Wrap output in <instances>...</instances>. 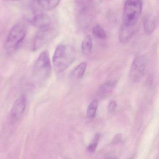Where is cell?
I'll return each instance as SVG.
<instances>
[{"mask_svg": "<svg viewBox=\"0 0 159 159\" xmlns=\"http://www.w3.org/2000/svg\"><path fill=\"white\" fill-rule=\"evenodd\" d=\"M76 51L72 45L61 44L56 49L53 57L54 68L57 72L60 73L66 70L74 62Z\"/></svg>", "mask_w": 159, "mask_h": 159, "instance_id": "obj_1", "label": "cell"}, {"mask_svg": "<svg viewBox=\"0 0 159 159\" xmlns=\"http://www.w3.org/2000/svg\"><path fill=\"white\" fill-rule=\"evenodd\" d=\"M26 35L25 28L17 24L12 27L6 38L4 48L8 53H12L19 48Z\"/></svg>", "mask_w": 159, "mask_h": 159, "instance_id": "obj_2", "label": "cell"}, {"mask_svg": "<svg viewBox=\"0 0 159 159\" xmlns=\"http://www.w3.org/2000/svg\"><path fill=\"white\" fill-rule=\"evenodd\" d=\"M142 0H126L124 7L123 24L136 26L142 10Z\"/></svg>", "mask_w": 159, "mask_h": 159, "instance_id": "obj_3", "label": "cell"}, {"mask_svg": "<svg viewBox=\"0 0 159 159\" xmlns=\"http://www.w3.org/2000/svg\"><path fill=\"white\" fill-rule=\"evenodd\" d=\"M51 72L52 65L49 53L44 51L40 54L34 64L33 74L35 78L43 81L47 80L50 77Z\"/></svg>", "mask_w": 159, "mask_h": 159, "instance_id": "obj_4", "label": "cell"}, {"mask_svg": "<svg viewBox=\"0 0 159 159\" xmlns=\"http://www.w3.org/2000/svg\"><path fill=\"white\" fill-rule=\"evenodd\" d=\"M147 62V58L144 55L138 56L134 59L128 75L130 82L135 83L141 80L145 72Z\"/></svg>", "mask_w": 159, "mask_h": 159, "instance_id": "obj_5", "label": "cell"}, {"mask_svg": "<svg viewBox=\"0 0 159 159\" xmlns=\"http://www.w3.org/2000/svg\"><path fill=\"white\" fill-rule=\"evenodd\" d=\"M54 34V30L51 26L39 29V30L34 39L33 50L37 51L40 49L52 39Z\"/></svg>", "mask_w": 159, "mask_h": 159, "instance_id": "obj_6", "label": "cell"}, {"mask_svg": "<svg viewBox=\"0 0 159 159\" xmlns=\"http://www.w3.org/2000/svg\"><path fill=\"white\" fill-rule=\"evenodd\" d=\"M27 99L25 96H21L15 102L11 110V118L17 121L22 117L26 107Z\"/></svg>", "mask_w": 159, "mask_h": 159, "instance_id": "obj_7", "label": "cell"}, {"mask_svg": "<svg viewBox=\"0 0 159 159\" xmlns=\"http://www.w3.org/2000/svg\"><path fill=\"white\" fill-rule=\"evenodd\" d=\"M91 7L81 3L79 5V23L81 26L86 27L92 21L93 17V11Z\"/></svg>", "mask_w": 159, "mask_h": 159, "instance_id": "obj_8", "label": "cell"}, {"mask_svg": "<svg viewBox=\"0 0 159 159\" xmlns=\"http://www.w3.org/2000/svg\"><path fill=\"white\" fill-rule=\"evenodd\" d=\"M31 23L35 26L41 29L50 26L52 22L48 15L40 11H37L33 15Z\"/></svg>", "mask_w": 159, "mask_h": 159, "instance_id": "obj_9", "label": "cell"}, {"mask_svg": "<svg viewBox=\"0 0 159 159\" xmlns=\"http://www.w3.org/2000/svg\"><path fill=\"white\" fill-rule=\"evenodd\" d=\"M136 26L127 25L122 24L119 34L120 42L123 44L128 43L135 32Z\"/></svg>", "mask_w": 159, "mask_h": 159, "instance_id": "obj_10", "label": "cell"}, {"mask_svg": "<svg viewBox=\"0 0 159 159\" xmlns=\"http://www.w3.org/2000/svg\"><path fill=\"white\" fill-rule=\"evenodd\" d=\"M156 19L155 16L151 15L147 16L143 21V26L146 34H151L156 29Z\"/></svg>", "mask_w": 159, "mask_h": 159, "instance_id": "obj_11", "label": "cell"}, {"mask_svg": "<svg viewBox=\"0 0 159 159\" xmlns=\"http://www.w3.org/2000/svg\"><path fill=\"white\" fill-rule=\"evenodd\" d=\"M115 84V83L111 82L102 84L98 89V95L102 98L108 96L113 91Z\"/></svg>", "mask_w": 159, "mask_h": 159, "instance_id": "obj_12", "label": "cell"}, {"mask_svg": "<svg viewBox=\"0 0 159 159\" xmlns=\"http://www.w3.org/2000/svg\"><path fill=\"white\" fill-rule=\"evenodd\" d=\"M86 67L87 64L85 62H83L79 64L70 73L71 78L76 80L81 79L85 73Z\"/></svg>", "mask_w": 159, "mask_h": 159, "instance_id": "obj_13", "label": "cell"}, {"mask_svg": "<svg viewBox=\"0 0 159 159\" xmlns=\"http://www.w3.org/2000/svg\"><path fill=\"white\" fill-rule=\"evenodd\" d=\"M38 3L40 6L45 11H51L56 8L60 0H38Z\"/></svg>", "mask_w": 159, "mask_h": 159, "instance_id": "obj_14", "label": "cell"}, {"mask_svg": "<svg viewBox=\"0 0 159 159\" xmlns=\"http://www.w3.org/2000/svg\"><path fill=\"white\" fill-rule=\"evenodd\" d=\"M93 47V41L92 38L87 35L84 39L82 43V50L84 54L87 55L91 52Z\"/></svg>", "mask_w": 159, "mask_h": 159, "instance_id": "obj_15", "label": "cell"}, {"mask_svg": "<svg viewBox=\"0 0 159 159\" xmlns=\"http://www.w3.org/2000/svg\"><path fill=\"white\" fill-rule=\"evenodd\" d=\"M93 35L97 39H106L107 38V34L104 29L99 25L95 26L93 29Z\"/></svg>", "mask_w": 159, "mask_h": 159, "instance_id": "obj_16", "label": "cell"}, {"mask_svg": "<svg viewBox=\"0 0 159 159\" xmlns=\"http://www.w3.org/2000/svg\"><path fill=\"white\" fill-rule=\"evenodd\" d=\"M98 106V101L97 100H94L90 103L88 106L86 111L87 117L89 118H93L96 114Z\"/></svg>", "mask_w": 159, "mask_h": 159, "instance_id": "obj_17", "label": "cell"}, {"mask_svg": "<svg viewBox=\"0 0 159 159\" xmlns=\"http://www.w3.org/2000/svg\"><path fill=\"white\" fill-rule=\"evenodd\" d=\"M100 139V135L99 134H97L95 135L92 142L87 147V150L90 152H94L96 149L98 141Z\"/></svg>", "mask_w": 159, "mask_h": 159, "instance_id": "obj_18", "label": "cell"}, {"mask_svg": "<svg viewBox=\"0 0 159 159\" xmlns=\"http://www.w3.org/2000/svg\"><path fill=\"white\" fill-rule=\"evenodd\" d=\"M117 107V102L114 100L111 101L108 106V111L110 113H112L114 112Z\"/></svg>", "mask_w": 159, "mask_h": 159, "instance_id": "obj_19", "label": "cell"}, {"mask_svg": "<svg viewBox=\"0 0 159 159\" xmlns=\"http://www.w3.org/2000/svg\"><path fill=\"white\" fill-rule=\"evenodd\" d=\"M122 140V135L120 134L116 135L113 139V144H119Z\"/></svg>", "mask_w": 159, "mask_h": 159, "instance_id": "obj_20", "label": "cell"}, {"mask_svg": "<svg viewBox=\"0 0 159 159\" xmlns=\"http://www.w3.org/2000/svg\"><path fill=\"white\" fill-rule=\"evenodd\" d=\"M87 1H93V0H86Z\"/></svg>", "mask_w": 159, "mask_h": 159, "instance_id": "obj_21", "label": "cell"}, {"mask_svg": "<svg viewBox=\"0 0 159 159\" xmlns=\"http://www.w3.org/2000/svg\"><path fill=\"white\" fill-rule=\"evenodd\" d=\"M11 1H18V0H11Z\"/></svg>", "mask_w": 159, "mask_h": 159, "instance_id": "obj_22", "label": "cell"}]
</instances>
